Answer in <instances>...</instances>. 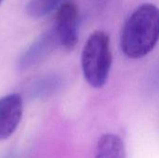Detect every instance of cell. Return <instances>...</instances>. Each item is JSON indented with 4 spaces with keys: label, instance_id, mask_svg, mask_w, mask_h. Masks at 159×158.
I'll return each mask as SVG.
<instances>
[{
    "label": "cell",
    "instance_id": "obj_1",
    "mask_svg": "<svg viewBox=\"0 0 159 158\" xmlns=\"http://www.w3.org/2000/svg\"><path fill=\"white\" fill-rule=\"evenodd\" d=\"M159 40V8L143 3L135 8L125 21L120 34V47L130 59L148 55Z\"/></svg>",
    "mask_w": 159,
    "mask_h": 158
},
{
    "label": "cell",
    "instance_id": "obj_2",
    "mask_svg": "<svg viewBox=\"0 0 159 158\" xmlns=\"http://www.w3.org/2000/svg\"><path fill=\"white\" fill-rule=\"evenodd\" d=\"M110 38L102 31L90 34L84 45L81 55V66L86 81L93 88L103 87L108 79L112 66Z\"/></svg>",
    "mask_w": 159,
    "mask_h": 158
},
{
    "label": "cell",
    "instance_id": "obj_3",
    "mask_svg": "<svg viewBox=\"0 0 159 158\" xmlns=\"http://www.w3.org/2000/svg\"><path fill=\"white\" fill-rule=\"evenodd\" d=\"M79 9L77 5L69 0L62 4L56 14L55 25L53 26L60 46L65 49H73L78 42Z\"/></svg>",
    "mask_w": 159,
    "mask_h": 158
},
{
    "label": "cell",
    "instance_id": "obj_4",
    "mask_svg": "<svg viewBox=\"0 0 159 158\" xmlns=\"http://www.w3.org/2000/svg\"><path fill=\"white\" fill-rule=\"evenodd\" d=\"M22 116V100L17 93L0 98V141L10 137Z\"/></svg>",
    "mask_w": 159,
    "mask_h": 158
},
{
    "label": "cell",
    "instance_id": "obj_5",
    "mask_svg": "<svg viewBox=\"0 0 159 158\" xmlns=\"http://www.w3.org/2000/svg\"><path fill=\"white\" fill-rule=\"evenodd\" d=\"M60 46V42L54 27L43 33L20 56L19 67L27 69L48 56L54 48Z\"/></svg>",
    "mask_w": 159,
    "mask_h": 158
},
{
    "label": "cell",
    "instance_id": "obj_6",
    "mask_svg": "<svg viewBox=\"0 0 159 158\" xmlns=\"http://www.w3.org/2000/svg\"><path fill=\"white\" fill-rule=\"evenodd\" d=\"M95 158H126L123 140L116 134H103L97 142Z\"/></svg>",
    "mask_w": 159,
    "mask_h": 158
},
{
    "label": "cell",
    "instance_id": "obj_7",
    "mask_svg": "<svg viewBox=\"0 0 159 158\" xmlns=\"http://www.w3.org/2000/svg\"><path fill=\"white\" fill-rule=\"evenodd\" d=\"M67 1L69 0H30L26 6V12L30 17L39 19L58 9Z\"/></svg>",
    "mask_w": 159,
    "mask_h": 158
},
{
    "label": "cell",
    "instance_id": "obj_8",
    "mask_svg": "<svg viewBox=\"0 0 159 158\" xmlns=\"http://www.w3.org/2000/svg\"><path fill=\"white\" fill-rule=\"evenodd\" d=\"M154 80H155V83L154 84H156V85H158L159 84V66H158V69L157 70V72H156V74H154ZM153 84V85H154Z\"/></svg>",
    "mask_w": 159,
    "mask_h": 158
},
{
    "label": "cell",
    "instance_id": "obj_9",
    "mask_svg": "<svg viewBox=\"0 0 159 158\" xmlns=\"http://www.w3.org/2000/svg\"><path fill=\"white\" fill-rule=\"evenodd\" d=\"M1 2H2V0H0V3H1Z\"/></svg>",
    "mask_w": 159,
    "mask_h": 158
}]
</instances>
